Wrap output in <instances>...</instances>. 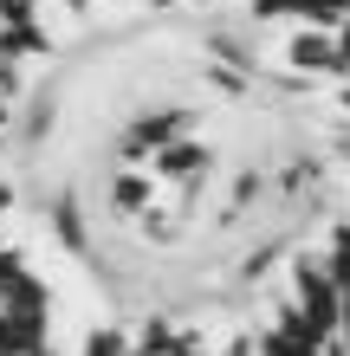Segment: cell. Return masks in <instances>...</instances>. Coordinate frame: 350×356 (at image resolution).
<instances>
[{"instance_id": "cell-1", "label": "cell", "mask_w": 350, "mask_h": 356, "mask_svg": "<svg viewBox=\"0 0 350 356\" xmlns=\"http://www.w3.org/2000/svg\"><path fill=\"white\" fill-rule=\"evenodd\" d=\"M292 298L305 305V318H312L324 337H337V330H344V291H337V279H331V259L299 253V259H292Z\"/></svg>"}, {"instance_id": "cell-2", "label": "cell", "mask_w": 350, "mask_h": 356, "mask_svg": "<svg viewBox=\"0 0 350 356\" xmlns=\"http://www.w3.org/2000/svg\"><path fill=\"white\" fill-rule=\"evenodd\" d=\"M285 65L292 72H337V33H324V26H299L292 39H285Z\"/></svg>"}, {"instance_id": "cell-3", "label": "cell", "mask_w": 350, "mask_h": 356, "mask_svg": "<svg viewBox=\"0 0 350 356\" xmlns=\"http://www.w3.org/2000/svg\"><path fill=\"white\" fill-rule=\"evenodd\" d=\"M46 350V311H0V356H39Z\"/></svg>"}, {"instance_id": "cell-4", "label": "cell", "mask_w": 350, "mask_h": 356, "mask_svg": "<svg viewBox=\"0 0 350 356\" xmlns=\"http://www.w3.org/2000/svg\"><path fill=\"white\" fill-rule=\"evenodd\" d=\"M208 162H214V156L201 149V143H169V149L156 156V169H162V175H175L182 188H201V175H208Z\"/></svg>"}, {"instance_id": "cell-5", "label": "cell", "mask_w": 350, "mask_h": 356, "mask_svg": "<svg viewBox=\"0 0 350 356\" xmlns=\"http://www.w3.org/2000/svg\"><path fill=\"white\" fill-rule=\"evenodd\" d=\"M175 337H182V330H175V324L156 311V318H143V324H136L130 350H136V356H175Z\"/></svg>"}, {"instance_id": "cell-6", "label": "cell", "mask_w": 350, "mask_h": 356, "mask_svg": "<svg viewBox=\"0 0 350 356\" xmlns=\"http://www.w3.org/2000/svg\"><path fill=\"white\" fill-rule=\"evenodd\" d=\"M111 207H117V214H143V207H150V175L117 169L111 175Z\"/></svg>"}, {"instance_id": "cell-7", "label": "cell", "mask_w": 350, "mask_h": 356, "mask_svg": "<svg viewBox=\"0 0 350 356\" xmlns=\"http://www.w3.org/2000/svg\"><path fill=\"white\" fill-rule=\"evenodd\" d=\"M0 311H46V285H39L33 272H19V279L0 291Z\"/></svg>"}, {"instance_id": "cell-8", "label": "cell", "mask_w": 350, "mask_h": 356, "mask_svg": "<svg viewBox=\"0 0 350 356\" xmlns=\"http://www.w3.org/2000/svg\"><path fill=\"white\" fill-rule=\"evenodd\" d=\"M299 19H312V26H344V19H350V0H305Z\"/></svg>"}, {"instance_id": "cell-9", "label": "cell", "mask_w": 350, "mask_h": 356, "mask_svg": "<svg viewBox=\"0 0 350 356\" xmlns=\"http://www.w3.org/2000/svg\"><path fill=\"white\" fill-rule=\"evenodd\" d=\"M85 356H136V350H130L123 330H91V337H85Z\"/></svg>"}, {"instance_id": "cell-10", "label": "cell", "mask_w": 350, "mask_h": 356, "mask_svg": "<svg viewBox=\"0 0 350 356\" xmlns=\"http://www.w3.org/2000/svg\"><path fill=\"white\" fill-rule=\"evenodd\" d=\"M143 234H150L156 246H175V214L169 207H143Z\"/></svg>"}, {"instance_id": "cell-11", "label": "cell", "mask_w": 350, "mask_h": 356, "mask_svg": "<svg viewBox=\"0 0 350 356\" xmlns=\"http://www.w3.org/2000/svg\"><path fill=\"white\" fill-rule=\"evenodd\" d=\"M260 195H266V181H260V169H246V175H234V188H228V201H234V207H253Z\"/></svg>"}, {"instance_id": "cell-12", "label": "cell", "mask_w": 350, "mask_h": 356, "mask_svg": "<svg viewBox=\"0 0 350 356\" xmlns=\"http://www.w3.org/2000/svg\"><path fill=\"white\" fill-rule=\"evenodd\" d=\"M26 91V65L19 58H0V97H19Z\"/></svg>"}, {"instance_id": "cell-13", "label": "cell", "mask_w": 350, "mask_h": 356, "mask_svg": "<svg viewBox=\"0 0 350 356\" xmlns=\"http://www.w3.org/2000/svg\"><path fill=\"white\" fill-rule=\"evenodd\" d=\"M279 13H305V0H253L246 19H279Z\"/></svg>"}, {"instance_id": "cell-14", "label": "cell", "mask_w": 350, "mask_h": 356, "mask_svg": "<svg viewBox=\"0 0 350 356\" xmlns=\"http://www.w3.org/2000/svg\"><path fill=\"white\" fill-rule=\"evenodd\" d=\"M19 272H26V259H19V253H0V291H7Z\"/></svg>"}, {"instance_id": "cell-15", "label": "cell", "mask_w": 350, "mask_h": 356, "mask_svg": "<svg viewBox=\"0 0 350 356\" xmlns=\"http://www.w3.org/2000/svg\"><path fill=\"white\" fill-rule=\"evenodd\" d=\"M331 259H350V220L331 227Z\"/></svg>"}, {"instance_id": "cell-16", "label": "cell", "mask_w": 350, "mask_h": 356, "mask_svg": "<svg viewBox=\"0 0 350 356\" xmlns=\"http://www.w3.org/2000/svg\"><path fill=\"white\" fill-rule=\"evenodd\" d=\"M331 279H337V291H344V305H350V259H331Z\"/></svg>"}, {"instance_id": "cell-17", "label": "cell", "mask_w": 350, "mask_h": 356, "mask_svg": "<svg viewBox=\"0 0 350 356\" xmlns=\"http://www.w3.org/2000/svg\"><path fill=\"white\" fill-rule=\"evenodd\" d=\"M318 356H350V350H344V337H331V343H324Z\"/></svg>"}, {"instance_id": "cell-18", "label": "cell", "mask_w": 350, "mask_h": 356, "mask_svg": "<svg viewBox=\"0 0 350 356\" xmlns=\"http://www.w3.org/2000/svg\"><path fill=\"white\" fill-rule=\"evenodd\" d=\"M337 104H344V111H350V78H344V85H337Z\"/></svg>"}, {"instance_id": "cell-19", "label": "cell", "mask_w": 350, "mask_h": 356, "mask_svg": "<svg viewBox=\"0 0 350 356\" xmlns=\"http://www.w3.org/2000/svg\"><path fill=\"white\" fill-rule=\"evenodd\" d=\"M7 201H13V188H7V181H0V214H7Z\"/></svg>"}, {"instance_id": "cell-20", "label": "cell", "mask_w": 350, "mask_h": 356, "mask_svg": "<svg viewBox=\"0 0 350 356\" xmlns=\"http://www.w3.org/2000/svg\"><path fill=\"white\" fill-rule=\"evenodd\" d=\"M7 123H13V111H7V97H0V130H7Z\"/></svg>"}, {"instance_id": "cell-21", "label": "cell", "mask_w": 350, "mask_h": 356, "mask_svg": "<svg viewBox=\"0 0 350 356\" xmlns=\"http://www.w3.org/2000/svg\"><path fill=\"white\" fill-rule=\"evenodd\" d=\"M65 7H72V13H85V7H91V0H65Z\"/></svg>"}, {"instance_id": "cell-22", "label": "cell", "mask_w": 350, "mask_h": 356, "mask_svg": "<svg viewBox=\"0 0 350 356\" xmlns=\"http://www.w3.org/2000/svg\"><path fill=\"white\" fill-rule=\"evenodd\" d=\"M156 7H175V0H156Z\"/></svg>"}, {"instance_id": "cell-23", "label": "cell", "mask_w": 350, "mask_h": 356, "mask_svg": "<svg viewBox=\"0 0 350 356\" xmlns=\"http://www.w3.org/2000/svg\"><path fill=\"white\" fill-rule=\"evenodd\" d=\"M39 356H58V350H39Z\"/></svg>"}]
</instances>
